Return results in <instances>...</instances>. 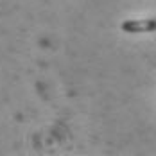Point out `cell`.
<instances>
[{
  "instance_id": "1",
  "label": "cell",
  "mask_w": 156,
  "mask_h": 156,
  "mask_svg": "<svg viewBox=\"0 0 156 156\" xmlns=\"http://www.w3.org/2000/svg\"><path fill=\"white\" fill-rule=\"evenodd\" d=\"M120 29L127 34H144V32L156 31V18H144V20H126Z\"/></svg>"
}]
</instances>
